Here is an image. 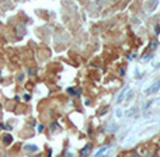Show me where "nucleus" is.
I'll use <instances>...</instances> for the list:
<instances>
[{
    "label": "nucleus",
    "mask_w": 160,
    "mask_h": 157,
    "mask_svg": "<svg viewBox=\"0 0 160 157\" xmlns=\"http://www.w3.org/2000/svg\"><path fill=\"white\" fill-rule=\"evenodd\" d=\"M159 88H160V82H156L154 84H152V86H150V87L145 91V94H146V95L153 94V93H156V91H159Z\"/></svg>",
    "instance_id": "f257e3e1"
},
{
    "label": "nucleus",
    "mask_w": 160,
    "mask_h": 157,
    "mask_svg": "<svg viewBox=\"0 0 160 157\" xmlns=\"http://www.w3.org/2000/svg\"><path fill=\"white\" fill-rule=\"evenodd\" d=\"M24 150L28 153H34V151H38V146L35 145H26L24 146Z\"/></svg>",
    "instance_id": "20e7f679"
},
{
    "label": "nucleus",
    "mask_w": 160,
    "mask_h": 157,
    "mask_svg": "<svg viewBox=\"0 0 160 157\" xmlns=\"http://www.w3.org/2000/svg\"><path fill=\"white\" fill-rule=\"evenodd\" d=\"M31 157H35V156H31Z\"/></svg>",
    "instance_id": "2eb2a0df"
},
{
    "label": "nucleus",
    "mask_w": 160,
    "mask_h": 157,
    "mask_svg": "<svg viewBox=\"0 0 160 157\" xmlns=\"http://www.w3.org/2000/svg\"><path fill=\"white\" fill-rule=\"evenodd\" d=\"M127 91H128V87H125V88H124V90L121 91V93L118 94V97H117V104H121L122 101H124L125 95H127Z\"/></svg>",
    "instance_id": "7ed1b4c3"
},
{
    "label": "nucleus",
    "mask_w": 160,
    "mask_h": 157,
    "mask_svg": "<svg viewBox=\"0 0 160 157\" xmlns=\"http://www.w3.org/2000/svg\"><path fill=\"white\" fill-rule=\"evenodd\" d=\"M107 149H108L107 146H104V147H101L100 150H97V151H96V156H94V157H101L102 154H104V151H107Z\"/></svg>",
    "instance_id": "423d86ee"
},
{
    "label": "nucleus",
    "mask_w": 160,
    "mask_h": 157,
    "mask_svg": "<svg viewBox=\"0 0 160 157\" xmlns=\"http://www.w3.org/2000/svg\"><path fill=\"white\" fill-rule=\"evenodd\" d=\"M52 156V151H48V156H46V157H51Z\"/></svg>",
    "instance_id": "4468645a"
},
{
    "label": "nucleus",
    "mask_w": 160,
    "mask_h": 157,
    "mask_svg": "<svg viewBox=\"0 0 160 157\" xmlns=\"http://www.w3.org/2000/svg\"><path fill=\"white\" fill-rule=\"evenodd\" d=\"M156 46H157V41H152V42L149 44V50H153Z\"/></svg>",
    "instance_id": "0eeeda50"
},
{
    "label": "nucleus",
    "mask_w": 160,
    "mask_h": 157,
    "mask_svg": "<svg viewBox=\"0 0 160 157\" xmlns=\"http://www.w3.org/2000/svg\"><path fill=\"white\" fill-rule=\"evenodd\" d=\"M18 79H20V82H23V79H24V75H20Z\"/></svg>",
    "instance_id": "9b49d317"
},
{
    "label": "nucleus",
    "mask_w": 160,
    "mask_h": 157,
    "mask_svg": "<svg viewBox=\"0 0 160 157\" xmlns=\"http://www.w3.org/2000/svg\"><path fill=\"white\" fill-rule=\"evenodd\" d=\"M66 157H73V154H72V153H68V154H66Z\"/></svg>",
    "instance_id": "f8f14e48"
},
{
    "label": "nucleus",
    "mask_w": 160,
    "mask_h": 157,
    "mask_svg": "<svg viewBox=\"0 0 160 157\" xmlns=\"http://www.w3.org/2000/svg\"><path fill=\"white\" fill-rule=\"evenodd\" d=\"M117 117H122V112H121V109H117Z\"/></svg>",
    "instance_id": "1a4fd4ad"
},
{
    "label": "nucleus",
    "mask_w": 160,
    "mask_h": 157,
    "mask_svg": "<svg viewBox=\"0 0 160 157\" xmlns=\"http://www.w3.org/2000/svg\"><path fill=\"white\" fill-rule=\"evenodd\" d=\"M11 142H13V138H11V135H9V133H7V135H4V136H3V143H6V145H10Z\"/></svg>",
    "instance_id": "39448f33"
},
{
    "label": "nucleus",
    "mask_w": 160,
    "mask_h": 157,
    "mask_svg": "<svg viewBox=\"0 0 160 157\" xmlns=\"http://www.w3.org/2000/svg\"><path fill=\"white\" fill-rule=\"evenodd\" d=\"M101 157H110V153H107V154H102Z\"/></svg>",
    "instance_id": "ddd939ff"
},
{
    "label": "nucleus",
    "mask_w": 160,
    "mask_h": 157,
    "mask_svg": "<svg viewBox=\"0 0 160 157\" xmlns=\"http://www.w3.org/2000/svg\"><path fill=\"white\" fill-rule=\"evenodd\" d=\"M42 131H44V126L39 125V126H38V132H42Z\"/></svg>",
    "instance_id": "9d476101"
},
{
    "label": "nucleus",
    "mask_w": 160,
    "mask_h": 157,
    "mask_svg": "<svg viewBox=\"0 0 160 157\" xmlns=\"http://www.w3.org/2000/svg\"><path fill=\"white\" fill-rule=\"evenodd\" d=\"M68 93H69V94H76V93H75V90H73V88H68Z\"/></svg>",
    "instance_id": "6e6552de"
},
{
    "label": "nucleus",
    "mask_w": 160,
    "mask_h": 157,
    "mask_svg": "<svg viewBox=\"0 0 160 157\" xmlns=\"http://www.w3.org/2000/svg\"><path fill=\"white\" fill-rule=\"evenodd\" d=\"M91 149H93L91 145H86L83 149L80 150V157H89V154L91 153Z\"/></svg>",
    "instance_id": "f03ea898"
}]
</instances>
